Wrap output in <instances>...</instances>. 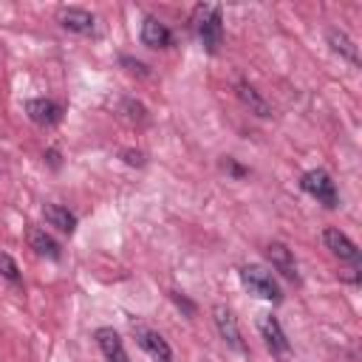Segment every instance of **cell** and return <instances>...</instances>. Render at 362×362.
Instances as JSON below:
<instances>
[{
	"mask_svg": "<svg viewBox=\"0 0 362 362\" xmlns=\"http://www.w3.org/2000/svg\"><path fill=\"white\" fill-rule=\"evenodd\" d=\"M42 215H45L48 226H54L57 232H62V235H74L76 232V215L68 206H62V204H45L42 206Z\"/></svg>",
	"mask_w": 362,
	"mask_h": 362,
	"instance_id": "13",
	"label": "cell"
},
{
	"mask_svg": "<svg viewBox=\"0 0 362 362\" xmlns=\"http://www.w3.org/2000/svg\"><path fill=\"white\" fill-rule=\"evenodd\" d=\"M238 277H240V283H243V288H246L249 294H255V297H260V300H266V303H272V305L283 303V291H280L277 280H274L272 272H266L263 266L246 263V266L238 269Z\"/></svg>",
	"mask_w": 362,
	"mask_h": 362,
	"instance_id": "2",
	"label": "cell"
},
{
	"mask_svg": "<svg viewBox=\"0 0 362 362\" xmlns=\"http://www.w3.org/2000/svg\"><path fill=\"white\" fill-rule=\"evenodd\" d=\"M212 320H215V328H218L221 339H223L229 348L243 351V339H240V328H238L235 314H232L226 305H212Z\"/></svg>",
	"mask_w": 362,
	"mask_h": 362,
	"instance_id": "11",
	"label": "cell"
},
{
	"mask_svg": "<svg viewBox=\"0 0 362 362\" xmlns=\"http://www.w3.org/2000/svg\"><path fill=\"white\" fill-rule=\"evenodd\" d=\"M223 170H226L232 178H243V175H249V170H246V167H240L235 158H226V161H223Z\"/></svg>",
	"mask_w": 362,
	"mask_h": 362,
	"instance_id": "22",
	"label": "cell"
},
{
	"mask_svg": "<svg viewBox=\"0 0 362 362\" xmlns=\"http://www.w3.org/2000/svg\"><path fill=\"white\" fill-rule=\"evenodd\" d=\"M119 62H122V65H124L130 74H139V76H147V74H150V71H147V65H144L141 59H133V57H122Z\"/></svg>",
	"mask_w": 362,
	"mask_h": 362,
	"instance_id": "20",
	"label": "cell"
},
{
	"mask_svg": "<svg viewBox=\"0 0 362 362\" xmlns=\"http://www.w3.org/2000/svg\"><path fill=\"white\" fill-rule=\"evenodd\" d=\"M300 187L317 198V204H322L325 209H337L339 206V192H337V184L331 181V175L325 170H308L300 175Z\"/></svg>",
	"mask_w": 362,
	"mask_h": 362,
	"instance_id": "3",
	"label": "cell"
},
{
	"mask_svg": "<svg viewBox=\"0 0 362 362\" xmlns=\"http://www.w3.org/2000/svg\"><path fill=\"white\" fill-rule=\"evenodd\" d=\"M133 337H136V345L153 362H173V348H170V342L158 331H153V328H147L141 322H133Z\"/></svg>",
	"mask_w": 362,
	"mask_h": 362,
	"instance_id": "4",
	"label": "cell"
},
{
	"mask_svg": "<svg viewBox=\"0 0 362 362\" xmlns=\"http://www.w3.org/2000/svg\"><path fill=\"white\" fill-rule=\"evenodd\" d=\"M170 300H173L178 308H184V311H187V317H192V314H195V303H189L184 294H178V291H170Z\"/></svg>",
	"mask_w": 362,
	"mask_h": 362,
	"instance_id": "21",
	"label": "cell"
},
{
	"mask_svg": "<svg viewBox=\"0 0 362 362\" xmlns=\"http://www.w3.org/2000/svg\"><path fill=\"white\" fill-rule=\"evenodd\" d=\"M42 158H45V161H48L54 170L59 167V150H54V147H51V150H45V156H42Z\"/></svg>",
	"mask_w": 362,
	"mask_h": 362,
	"instance_id": "23",
	"label": "cell"
},
{
	"mask_svg": "<svg viewBox=\"0 0 362 362\" xmlns=\"http://www.w3.org/2000/svg\"><path fill=\"white\" fill-rule=\"evenodd\" d=\"M325 40H328V45H331L334 54H339V57L348 59L351 65H359L356 45H354V40H351L345 31H339V28H328V31H325Z\"/></svg>",
	"mask_w": 362,
	"mask_h": 362,
	"instance_id": "16",
	"label": "cell"
},
{
	"mask_svg": "<svg viewBox=\"0 0 362 362\" xmlns=\"http://www.w3.org/2000/svg\"><path fill=\"white\" fill-rule=\"evenodd\" d=\"M119 110H122L124 119L133 122V124H144V122H147V107H144L141 102H136V99H122Z\"/></svg>",
	"mask_w": 362,
	"mask_h": 362,
	"instance_id": "17",
	"label": "cell"
},
{
	"mask_svg": "<svg viewBox=\"0 0 362 362\" xmlns=\"http://www.w3.org/2000/svg\"><path fill=\"white\" fill-rule=\"evenodd\" d=\"M23 107H25L28 119H31L34 124H40V127H54V124L62 122V105L54 102V99H45V96H40V99H25Z\"/></svg>",
	"mask_w": 362,
	"mask_h": 362,
	"instance_id": "6",
	"label": "cell"
},
{
	"mask_svg": "<svg viewBox=\"0 0 362 362\" xmlns=\"http://www.w3.org/2000/svg\"><path fill=\"white\" fill-rule=\"evenodd\" d=\"M139 37H141V42H144L147 48H153V51H164V48L173 45V31H170L158 17H153V14H147V17L141 20Z\"/></svg>",
	"mask_w": 362,
	"mask_h": 362,
	"instance_id": "10",
	"label": "cell"
},
{
	"mask_svg": "<svg viewBox=\"0 0 362 362\" xmlns=\"http://www.w3.org/2000/svg\"><path fill=\"white\" fill-rule=\"evenodd\" d=\"M28 246H31L40 257H48V260H59V255H62L59 243H57L45 229H37V226L28 229Z\"/></svg>",
	"mask_w": 362,
	"mask_h": 362,
	"instance_id": "15",
	"label": "cell"
},
{
	"mask_svg": "<svg viewBox=\"0 0 362 362\" xmlns=\"http://www.w3.org/2000/svg\"><path fill=\"white\" fill-rule=\"evenodd\" d=\"M238 99L252 110V113H257L260 119H269L272 116V107H269V102L260 96V90L255 88V85H249L246 79H240L238 82Z\"/></svg>",
	"mask_w": 362,
	"mask_h": 362,
	"instance_id": "14",
	"label": "cell"
},
{
	"mask_svg": "<svg viewBox=\"0 0 362 362\" xmlns=\"http://www.w3.org/2000/svg\"><path fill=\"white\" fill-rule=\"evenodd\" d=\"M57 23H59L65 31L82 34V37H88V34L96 31V17H93L90 11H85V8H76V6L59 8V11H57Z\"/></svg>",
	"mask_w": 362,
	"mask_h": 362,
	"instance_id": "8",
	"label": "cell"
},
{
	"mask_svg": "<svg viewBox=\"0 0 362 362\" xmlns=\"http://www.w3.org/2000/svg\"><path fill=\"white\" fill-rule=\"evenodd\" d=\"M257 331H260V337H263V342H266V348L274 354V356H283V354H288V339H286V331L280 328V322H277V317L274 314H260L257 317Z\"/></svg>",
	"mask_w": 362,
	"mask_h": 362,
	"instance_id": "7",
	"label": "cell"
},
{
	"mask_svg": "<svg viewBox=\"0 0 362 362\" xmlns=\"http://www.w3.org/2000/svg\"><path fill=\"white\" fill-rule=\"evenodd\" d=\"M0 274L6 280H11V283H20V269H17V263L6 252H0Z\"/></svg>",
	"mask_w": 362,
	"mask_h": 362,
	"instance_id": "18",
	"label": "cell"
},
{
	"mask_svg": "<svg viewBox=\"0 0 362 362\" xmlns=\"http://www.w3.org/2000/svg\"><path fill=\"white\" fill-rule=\"evenodd\" d=\"M266 257H269V263H272L274 272H280V274H283L286 280H291V283H300V272H297L294 255H291V249H288L286 243H280V240L266 243Z\"/></svg>",
	"mask_w": 362,
	"mask_h": 362,
	"instance_id": "9",
	"label": "cell"
},
{
	"mask_svg": "<svg viewBox=\"0 0 362 362\" xmlns=\"http://www.w3.org/2000/svg\"><path fill=\"white\" fill-rule=\"evenodd\" d=\"M119 156H122V161L130 164V167H144V164H147V158H144L141 150H130V147H124V150H119Z\"/></svg>",
	"mask_w": 362,
	"mask_h": 362,
	"instance_id": "19",
	"label": "cell"
},
{
	"mask_svg": "<svg viewBox=\"0 0 362 362\" xmlns=\"http://www.w3.org/2000/svg\"><path fill=\"white\" fill-rule=\"evenodd\" d=\"M189 23H192V31L198 34L201 45L209 54H215L223 45V11H221V6H215V3H198L192 8Z\"/></svg>",
	"mask_w": 362,
	"mask_h": 362,
	"instance_id": "1",
	"label": "cell"
},
{
	"mask_svg": "<svg viewBox=\"0 0 362 362\" xmlns=\"http://www.w3.org/2000/svg\"><path fill=\"white\" fill-rule=\"evenodd\" d=\"M93 339H96V345H99V351L107 362H127V351H124V342H122L119 331L102 325V328L93 331Z\"/></svg>",
	"mask_w": 362,
	"mask_h": 362,
	"instance_id": "12",
	"label": "cell"
},
{
	"mask_svg": "<svg viewBox=\"0 0 362 362\" xmlns=\"http://www.w3.org/2000/svg\"><path fill=\"white\" fill-rule=\"evenodd\" d=\"M322 243H325V249H328L334 257H339V260H345V263H351V266H359V246H356L345 232H339L337 226L322 229Z\"/></svg>",
	"mask_w": 362,
	"mask_h": 362,
	"instance_id": "5",
	"label": "cell"
}]
</instances>
